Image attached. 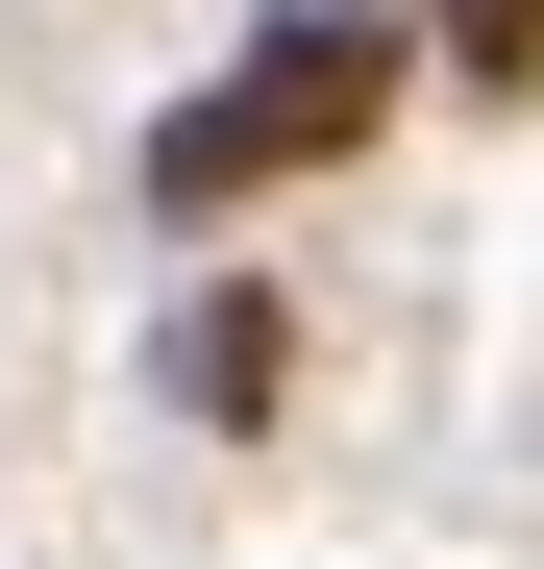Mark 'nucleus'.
Segmentation results:
<instances>
[{"mask_svg": "<svg viewBox=\"0 0 544 569\" xmlns=\"http://www.w3.org/2000/svg\"><path fill=\"white\" fill-rule=\"evenodd\" d=\"M396 100H421V26H396V0H272L199 100H149V223H248V199H298V173L396 149Z\"/></svg>", "mask_w": 544, "mask_h": 569, "instance_id": "obj_1", "label": "nucleus"}, {"mask_svg": "<svg viewBox=\"0 0 544 569\" xmlns=\"http://www.w3.org/2000/svg\"><path fill=\"white\" fill-rule=\"evenodd\" d=\"M149 371H173V421H223V446H248L272 397H298V298H272V272H199V298H173V347H149Z\"/></svg>", "mask_w": 544, "mask_h": 569, "instance_id": "obj_2", "label": "nucleus"}, {"mask_svg": "<svg viewBox=\"0 0 544 569\" xmlns=\"http://www.w3.org/2000/svg\"><path fill=\"white\" fill-rule=\"evenodd\" d=\"M421 26V100H544V0H396Z\"/></svg>", "mask_w": 544, "mask_h": 569, "instance_id": "obj_3", "label": "nucleus"}]
</instances>
